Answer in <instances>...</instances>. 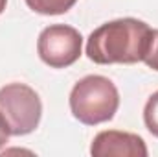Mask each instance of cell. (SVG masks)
<instances>
[{
    "mask_svg": "<svg viewBox=\"0 0 158 157\" xmlns=\"http://www.w3.org/2000/svg\"><path fill=\"white\" fill-rule=\"evenodd\" d=\"M153 37V30L143 20L125 17L96 28L86 39V56L98 65L143 61Z\"/></svg>",
    "mask_w": 158,
    "mask_h": 157,
    "instance_id": "cell-1",
    "label": "cell"
},
{
    "mask_svg": "<svg viewBox=\"0 0 158 157\" xmlns=\"http://www.w3.org/2000/svg\"><path fill=\"white\" fill-rule=\"evenodd\" d=\"M119 107V92L116 85L105 76H85L70 92V111L79 122L96 126L109 122Z\"/></svg>",
    "mask_w": 158,
    "mask_h": 157,
    "instance_id": "cell-2",
    "label": "cell"
},
{
    "mask_svg": "<svg viewBox=\"0 0 158 157\" xmlns=\"http://www.w3.org/2000/svg\"><path fill=\"white\" fill-rule=\"evenodd\" d=\"M42 117L39 94L26 83H9L0 89V120L9 135L35 131Z\"/></svg>",
    "mask_w": 158,
    "mask_h": 157,
    "instance_id": "cell-3",
    "label": "cell"
},
{
    "mask_svg": "<svg viewBox=\"0 0 158 157\" xmlns=\"http://www.w3.org/2000/svg\"><path fill=\"white\" fill-rule=\"evenodd\" d=\"M83 37L76 28L52 24L44 28L37 41L39 57L52 69H66L81 57Z\"/></svg>",
    "mask_w": 158,
    "mask_h": 157,
    "instance_id": "cell-4",
    "label": "cell"
},
{
    "mask_svg": "<svg viewBox=\"0 0 158 157\" xmlns=\"http://www.w3.org/2000/svg\"><path fill=\"white\" fill-rule=\"evenodd\" d=\"M90 154L94 157H147V146L134 133L107 129L94 137Z\"/></svg>",
    "mask_w": 158,
    "mask_h": 157,
    "instance_id": "cell-5",
    "label": "cell"
},
{
    "mask_svg": "<svg viewBox=\"0 0 158 157\" xmlns=\"http://www.w3.org/2000/svg\"><path fill=\"white\" fill-rule=\"evenodd\" d=\"M77 0H26L28 7L40 15H61L76 6Z\"/></svg>",
    "mask_w": 158,
    "mask_h": 157,
    "instance_id": "cell-6",
    "label": "cell"
},
{
    "mask_svg": "<svg viewBox=\"0 0 158 157\" xmlns=\"http://www.w3.org/2000/svg\"><path fill=\"white\" fill-rule=\"evenodd\" d=\"M143 122H145V128L158 137V91L153 92L143 107Z\"/></svg>",
    "mask_w": 158,
    "mask_h": 157,
    "instance_id": "cell-7",
    "label": "cell"
},
{
    "mask_svg": "<svg viewBox=\"0 0 158 157\" xmlns=\"http://www.w3.org/2000/svg\"><path fill=\"white\" fill-rule=\"evenodd\" d=\"M143 63L153 69L158 70V30H153V37H151V44H149V50L143 57Z\"/></svg>",
    "mask_w": 158,
    "mask_h": 157,
    "instance_id": "cell-8",
    "label": "cell"
},
{
    "mask_svg": "<svg viewBox=\"0 0 158 157\" xmlns=\"http://www.w3.org/2000/svg\"><path fill=\"white\" fill-rule=\"evenodd\" d=\"M7 139H9V133H7L6 126L2 124V120H0V150L7 144Z\"/></svg>",
    "mask_w": 158,
    "mask_h": 157,
    "instance_id": "cell-9",
    "label": "cell"
},
{
    "mask_svg": "<svg viewBox=\"0 0 158 157\" xmlns=\"http://www.w3.org/2000/svg\"><path fill=\"white\" fill-rule=\"evenodd\" d=\"M6 4H7V0H0V13L6 9Z\"/></svg>",
    "mask_w": 158,
    "mask_h": 157,
    "instance_id": "cell-10",
    "label": "cell"
}]
</instances>
